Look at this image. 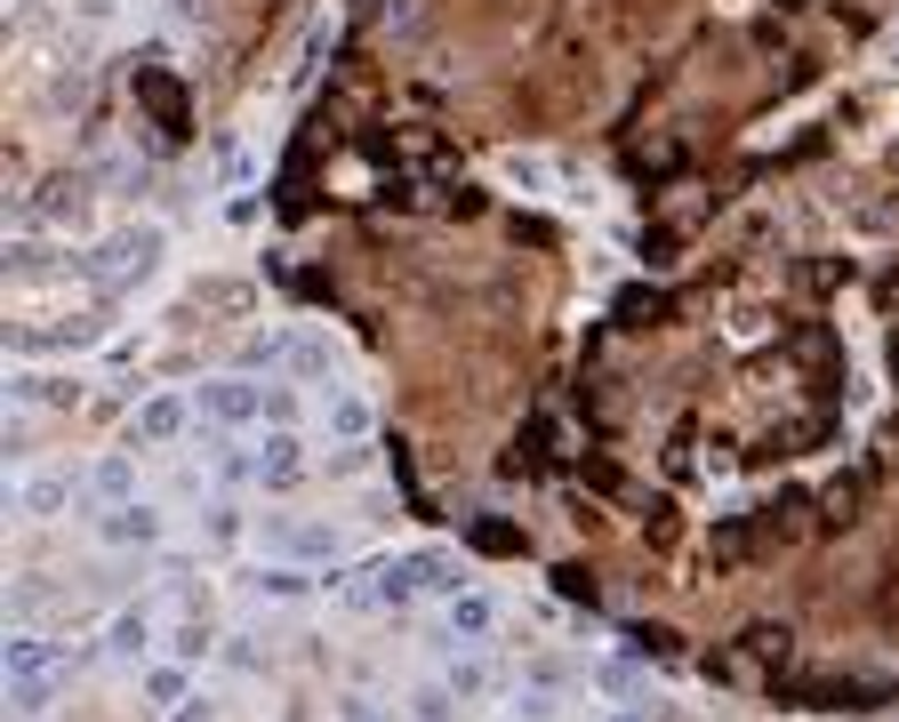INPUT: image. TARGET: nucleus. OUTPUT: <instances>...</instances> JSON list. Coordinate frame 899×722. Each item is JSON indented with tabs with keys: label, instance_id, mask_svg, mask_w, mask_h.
Masks as SVG:
<instances>
[{
	"label": "nucleus",
	"instance_id": "obj_1",
	"mask_svg": "<svg viewBox=\"0 0 899 722\" xmlns=\"http://www.w3.org/2000/svg\"><path fill=\"white\" fill-rule=\"evenodd\" d=\"M201 409H210L218 426H250L257 409H265V394H257V386H201Z\"/></svg>",
	"mask_w": 899,
	"mask_h": 722
},
{
	"label": "nucleus",
	"instance_id": "obj_2",
	"mask_svg": "<svg viewBox=\"0 0 899 722\" xmlns=\"http://www.w3.org/2000/svg\"><path fill=\"white\" fill-rule=\"evenodd\" d=\"M64 659H57V642H41V634H17L9 642V682H49Z\"/></svg>",
	"mask_w": 899,
	"mask_h": 722
},
{
	"label": "nucleus",
	"instance_id": "obj_3",
	"mask_svg": "<svg viewBox=\"0 0 899 722\" xmlns=\"http://www.w3.org/2000/svg\"><path fill=\"white\" fill-rule=\"evenodd\" d=\"M498 627V602L491 594H450V642H482Z\"/></svg>",
	"mask_w": 899,
	"mask_h": 722
},
{
	"label": "nucleus",
	"instance_id": "obj_4",
	"mask_svg": "<svg viewBox=\"0 0 899 722\" xmlns=\"http://www.w3.org/2000/svg\"><path fill=\"white\" fill-rule=\"evenodd\" d=\"M137 96L153 105V121H161L169 136H185V96H178V81H169V73H137Z\"/></svg>",
	"mask_w": 899,
	"mask_h": 722
},
{
	"label": "nucleus",
	"instance_id": "obj_5",
	"mask_svg": "<svg viewBox=\"0 0 899 722\" xmlns=\"http://www.w3.org/2000/svg\"><path fill=\"white\" fill-rule=\"evenodd\" d=\"M297 474H305L297 441H290V434H265V450H257V481H265V490H290Z\"/></svg>",
	"mask_w": 899,
	"mask_h": 722
},
{
	"label": "nucleus",
	"instance_id": "obj_6",
	"mask_svg": "<svg viewBox=\"0 0 899 722\" xmlns=\"http://www.w3.org/2000/svg\"><path fill=\"white\" fill-rule=\"evenodd\" d=\"M169 434H185V401L178 394H153L145 409H137V441H169Z\"/></svg>",
	"mask_w": 899,
	"mask_h": 722
},
{
	"label": "nucleus",
	"instance_id": "obj_7",
	"mask_svg": "<svg viewBox=\"0 0 899 722\" xmlns=\"http://www.w3.org/2000/svg\"><path fill=\"white\" fill-rule=\"evenodd\" d=\"M105 538H121V546H153V538H161V513H153V506H113V513H105Z\"/></svg>",
	"mask_w": 899,
	"mask_h": 722
},
{
	"label": "nucleus",
	"instance_id": "obj_8",
	"mask_svg": "<svg viewBox=\"0 0 899 722\" xmlns=\"http://www.w3.org/2000/svg\"><path fill=\"white\" fill-rule=\"evenodd\" d=\"M64 498H73V481H64V474H32L24 490H17V506L32 513V522H49V513H57Z\"/></svg>",
	"mask_w": 899,
	"mask_h": 722
},
{
	"label": "nucleus",
	"instance_id": "obj_9",
	"mask_svg": "<svg viewBox=\"0 0 899 722\" xmlns=\"http://www.w3.org/2000/svg\"><path fill=\"white\" fill-rule=\"evenodd\" d=\"M747 555H755V530L739 522V513H731V522H715V562L731 570V562H747Z\"/></svg>",
	"mask_w": 899,
	"mask_h": 722
},
{
	"label": "nucleus",
	"instance_id": "obj_10",
	"mask_svg": "<svg viewBox=\"0 0 899 722\" xmlns=\"http://www.w3.org/2000/svg\"><path fill=\"white\" fill-rule=\"evenodd\" d=\"M145 634H153V627H145V610H121V618H113V634H105V650H113V659H137V650H145Z\"/></svg>",
	"mask_w": 899,
	"mask_h": 722
},
{
	"label": "nucleus",
	"instance_id": "obj_11",
	"mask_svg": "<svg viewBox=\"0 0 899 722\" xmlns=\"http://www.w3.org/2000/svg\"><path fill=\"white\" fill-rule=\"evenodd\" d=\"M466 546H482V555H523V530H514V522H474Z\"/></svg>",
	"mask_w": 899,
	"mask_h": 722
},
{
	"label": "nucleus",
	"instance_id": "obj_12",
	"mask_svg": "<svg viewBox=\"0 0 899 722\" xmlns=\"http://www.w3.org/2000/svg\"><path fill=\"white\" fill-rule=\"evenodd\" d=\"M627 650H635V659H675V627H627Z\"/></svg>",
	"mask_w": 899,
	"mask_h": 722
},
{
	"label": "nucleus",
	"instance_id": "obj_13",
	"mask_svg": "<svg viewBox=\"0 0 899 722\" xmlns=\"http://www.w3.org/2000/svg\"><path fill=\"white\" fill-rule=\"evenodd\" d=\"M555 587H563V602H586V610H595V594H603L586 562H563V570H555Z\"/></svg>",
	"mask_w": 899,
	"mask_h": 722
},
{
	"label": "nucleus",
	"instance_id": "obj_14",
	"mask_svg": "<svg viewBox=\"0 0 899 722\" xmlns=\"http://www.w3.org/2000/svg\"><path fill=\"white\" fill-rule=\"evenodd\" d=\"M482 691H491V667H482V659L450 667V699H482Z\"/></svg>",
	"mask_w": 899,
	"mask_h": 722
},
{
	"label": "nucleus",
	"instance_id": "obj_15",
	"mask_svg": "<svg viewBox=\"0 0 899 722\" xmlns=\"http://www.w3.org/2000/svg\"><path fill=\"white\" fill-rule=\"evenodd\" d=\"M250 587H257V594H273V602H290V594H305V570H257Z\"/></svg>",
	"mask_w": 899,
	"mask_h": 722
},
{
	"label": "nucleus",
	"instance_id": "obj_16",
	"mask_svg": "<svg viewBox=\"0 0 899 722\" xmlns=\"http://www.w3.org/2000/svg\"><path fill=\"white\" fill-rule=\"evenodd\" d=\"M787 642H795L787 627H747V650H755V659H779V667H787Z\"/></svg>",
	"mask_w": 899,
	"mask_h": 722
},
{
	"label": "nucleus",
	"instance_id": "obj_17",
	"mask_svg": "<svg viewBox=\"0 0 899 722\" xmlns=\"http://www.w3.org/2000/svg\"><path fill=\"white\" fill-rule=\"evenodd\" d=\"M330 426H337L345 441H354V434H370V401H354V394H345V401L330 409Z\"/></svg>",
	"mask_w": 899,
	"mask_h": 722
},
{
	"label": "nucleus",
	"instance_id": "obj_18",
	"mask_svg": "<svg viewBox=\"0 0 899 722\" xmlns=\"http://www.w3.org/2000/svg\"><path fill=\"white\" fill-rule=\"evenodd\" d=\"M97 490H105L113 506H129V458H105V466H97Z\"/></svg>",
	"mask_w": 899,
	"mask_h": 722
},
{
	"label": "nucleus",
	"instance_id": "obj_19",
	"mask_svg": "<svg viewBox=\"0 0 899 722\" xmlns=\"http://www.w3.org/2000/svg\"><path fill=\"white\" fill-rule=\"evenodd\" d=\"M851 513H859V481H836V490H827V522H851Z\"/></svg>",
	"mask_w": 899,
	"mask_h": 722
},
{
	"label": "nucleus",
	"instance_id": "obj_20",
	"mask_svg": "<svg viewBox=\"0 0 899 722\" xmlns=\"http://www.w3.org/2000/svg\"><path fill=\"white\" fill-rule=\"evenodd\" d=\"M618 314H627V322H643V314L659 322V314H667V297H659V289H650V297H643V289H627V297H618Z\"/></svg>",
	"mask_w": 899,
	"mask_h": 722
},
{
	"label": "nucleus",
	"instance_id": "obj_21",
	"mask_svg": "<svg viewBox=\"0 0 899 722\" xmlns=\"http://www.w3.org/2000/svg\"><path fill=\"white\" fill-rule=\"evenodd\" d=\"M178 722H210V706H185V714H178Z\"/></svg>",
	"mask_w": 899,
	"mask_h": 722
},
{
	"label": "nucleus",
	"instance_id": "obj_22",
	"mask_svg": "<svg viewBox=\"0 0 899 722\" xmlns=\"http://www.w3.org/2000/svg\"><path fill=\"white\" fill-rule=\"evenodd\" d=\"M779 9H811V0H779Z\"/></svg>",
	"mask_w": 899,
	"mask_h": 722
},
{
	"label": "nucleus",
	"instance_id": "obj_23",
	"mask_svg": "<svg viewBox=\"0 0 899 722\" xmlns=\"http://www.w3.org/2000/svg\"><path fill=\"white\" fill-rule=\"evenodd\" d=\"M891 377H899V354H891Z\"/></svg>",
	"mask_w": 899,
	"mask_h": 722
}]
</instances>
